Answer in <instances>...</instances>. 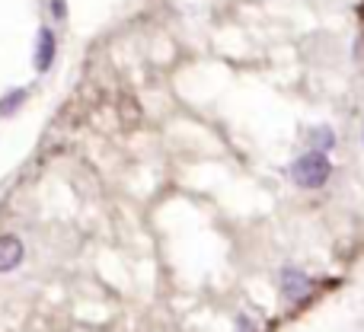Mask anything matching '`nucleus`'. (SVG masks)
<instances>
[{
	"label": "nucleus",
	"instance_id": "obj_7",
	"mask_svg": "<svg viewBox=\"0 0 364 332\" xmlns=\"http://www.w3.org/2000/svg\"><path fill=\"white\" fill-rule=\"evenodd\" d=\"M361 144H364V132H361Z\"/></svg>",
	"mask_w": 364,
	"mask_h": 332
},
{
	"label": "nucleus",
	"instance_id": "obj_3",
	"mask_svg": "<svg viewBox=\"0 0 364 332\" xmlns=\"http://www.w3.org/2000/svg\"><path fill=\"white\" fill-rule=\"evenodd\" d=\"M23 256H26L23 240L13 237V233H4V237H0V275L16 269V265L23 262Z\"/></svg>",
	"mask_w": 364,
	"mask_h": 332
},
{
	"label": "nucleus",
	"instance_id": "obj_2",
	"mask_svg": "<svg viewBox=\"0 0 364 332\" xmlns=\"http://www.w3.org/2000/svg\"><path fill=\"white\" fill-rule=\"evenodd\" d=\"M314 288L316 282L301 269V265H282L278 269V294L288 307H301L314 297Z\"/></svg>",
	"mask_w": 364,
	"mask_h": 332
},
{
	"label": "nucleus",
	"instance_id": "obj_4",
	"mask_svg": "<svg viewBox=\"0 0 364 332\" xmlns=\"http://www.w3.org/2000/svg\"><path fill=\"white\" fill-rule=\"evenodd\" d=\"M336 147V132L333 125H314L307 132V151H320V154H329Z\"/></svg>",
	"mask_w": 364,
	"mask_h": 332
},
{
	"label": "nucleus",
	"instance_id": "obj_5",
	"mask_svg": "<svg viewBox=\"0 0 364 332\" xmlns=\"http://www.w3.org/2000/svg\"><path fill=\"white\" fill-rule=\"evenodd\" d=\"M26 96H29V90L26 87H13V90H6L4 96H0V115H13V112H19V106L26 102Z\"/></svg>",
	"mask_w": 364,
	"mask_h": 332
},
{
	"label": "nucleus",
	"instance_id": "obj_1",
	"mask_svg": "<svg viewBox=\"0 0 364 332\" xmlns=\"http://www.w3.org/2000/svg\"><path fill=\"white\" fill-rule=\"evenodd\" d=\"M333 160L329 154H320V151H304L301 157L291 160L288 166V179L294 182L297 188H307V192H316L323 188L329 179H333Z\"/></svg>",
	"mask_w": 364,
	"mask_h": 332
},
{
	"label": "nucleus",
	"instance_id": "obj_6",
	"mask_svg": "<svg viewBox=\"0 0 364 332\" xmlns=\"http://www.w3.org/2000/svg\"><path fill=\"white\" fill-rule=\"evenodd\" d=\"M233 329H237V332H259V323L252 320L250 314H237V320H233Z\"/></svg>",
	"mask_w": 364,
	"mask_h": 332
}]
</instances>
